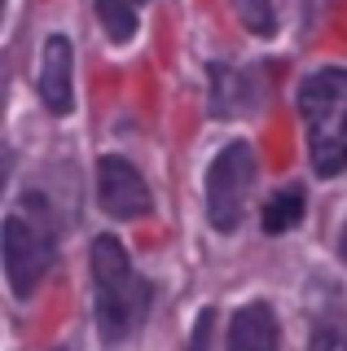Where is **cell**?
<instances>
[{"mask_svg":"<svg viewBox=\"0 0 347 351\" xmlns=\"http://www.w3.org/2000/svg\"><path fill=\"white\" fill-rule=\"evenodd\" d=\"M299 114L308 128V162L317 176L347 167V71H317L299 88Z\"/></svg>","mask_w":347,"mask_h":351,"instance_id":"cell-1","label":"cell"},{"mask_svg":"<svg viewBox=\"0 0 347 351\" xmlns=\"http://www.w3.org/2000/svg\"><path fill=\"white\" fill-rule=\"evenodd\" d=\"M93 281H97V329L106 343H123L149 307V285L132 272L115 237L93 241Z\"/></svg>","mask_w":347,"mask_h":351,"instance_id":"cell-2","label":"cell"},{"mask_svg":"<svg viewBox=\"0 0 347 351\" xmlns=\"http://www.w3.org/2000/svg\"><path fill=\"white\" fill-rule=\"evenodd\" d=\"M53 250H58V237H53L49 215L14 211L5 219V277H9L18 299H27V294L49 277Z\"/></svg>","mask_w":347,"mask_h":351,"instance_id":"cell-3","label":"cell"},{"mask_svg":"<svg viewBox=\"0 0 347 351\" xmlns=\"http://www.w3.org/2000/svg\"><path fill=\"white\" fill-rule=\"evenodd\" d=\"M251 180H255V154L246 141H233V145L220 149V158L211 162L207 171V219L211 228L229 233L242 219V206H246V193H251Z\"/></svg>","mask_w":347,"mask_h":351,"instance_id":"cell-4","label":"cell"},{"mask_svg":"<svg viewBox=\"0 0 347 351\" xmlns=\"http://www.w3.org/2000/svg\"><path fill=\"white\" fill-rule=\"evenodd\" d=\"M97 197H101L106 215L115 219H136L149 211V189L141 171L123 158H101L97 162Z\"/></svg>","mask_w":347,"mask_h":351,"instance_id":"cell-5","label":"cell"},{"mask_svg":"<svg viewBox=\"0 0 347 351\" xmlns=\"http://www.w3.org/2000/svg\"><path fill=\"white\" fill-rule=\"evenodd\" d=\"M71 75H75V53L67 36H49L45 44V62H40V97L53 114L71 110Z\"/></svg>","mask_w":347,"mask_h":351,"instance_id":"cell-6","label":"cell"},{"mask_svg":"<svg viewBox=\"0 0 347 351\" xmlns=\"http://www.w3.org/2000/svg\"><path fill=\"white\" fill-rule=\"evenodd\" d=\"M229 351H277V321L264 303H251L233 316Z\"/></svg>","mask_w":347,"mask_h":351,"instance_id":"cell-7","label":"cell"},{"mask_svg":"<svg viewBox=\"0 0 347 351\" xmlns=\"http://www.w3.org/2000/svg\"><path fill=\"white\" fill-rule=\"evenodd\" d=\"M97 18H101L106 36H110L115 44L132 40V31H136V5H128V0H97Z\"/></svg>","mask_w":347,"mask_h":351,"instance_id":"cell-8","label":"cell"},{"mask_svg":"<svg viewBox=\"0 0 347 351\" xmlns=\"http://www.w3.org/2000/svg\"><path fill=\"white\" fill-rule=\"evenodd\" d=\"M303 215V193L299 189H286L277 193L273 202L264 206V233H286V228H295Z\"/></svg>","mask_w":347,"mask_h":351,"instance_id":"cell-9","label":"cell"},{"mask_svg":"<svg viewBox=\"0 0 347 351\" xmlns=\"http://www.w3.org/2000/svg\"><path fill=\"white\" fill-rule=\"evenodd\" d=\"M308 351H347V316H321L312 325Z\"/></svg>","mask_w":347,"mask_h":351,"instance_id":"cell-10","label":"cell"},{"mask_svg":"<svg viewBox=\"0 0 347 351\" xmlns=\"http://www.w3.org/2000/svg\"><path fill=\"white\" fill-rule=\"evenodd\" d=\"M233 9H237V18L246 22L251 31H259V36H268L273 31V0H233Z\"/></svg>","mask_w":347,"mask_h":351,"instance_id":"cell-11","label":"cell"},{"mask_svg":"<svg viewBox=\"0 0 347 351\" xmlns=\"http://www.w3.org/2000/svg\"><path fill=\"white\" fill-rule=\"evenodd\" d=\"M211 321H215V312H202V316H198V329H193L189 351H207V343H211Z\"/></svg>","mask_w":347,"mask_h":351,"instance_id":"cell-12","label":"cell"},{"mask_svg":"<svg viewBox=\"0 0 347 351\" xmlns=\"http://www.w3.org/2000/svg\"><path fill=\"white\" fill-rule=\"evenodd\" d=\"M339 250H343V259H347V224H343V237H339Z\"/></svg>","mask_w":347,"mask_h":351,"instance_id":"cell-13","label":"cell"},{"mask_svg":"<svg viewBox=\"0 0 347 351\" xmlns=\"http://www.w3.org/2000/svg\"><path fill=\"white\" fill-rule=\"evenodd\" d=\"M128 5H141V0H128Z\"/></svg>","mask_w":347,"mask_h":351,"instance_id":"cell-14","label":"cell"}]
</instances>
